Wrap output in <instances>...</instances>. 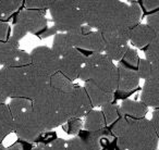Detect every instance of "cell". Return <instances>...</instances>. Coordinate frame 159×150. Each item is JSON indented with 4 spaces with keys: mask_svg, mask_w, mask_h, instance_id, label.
Returning <instances> with one entry per match:
<instances>
[{
    "mask_svg": "<svg viewBox=\"0 0 159 150\" xmlns=\"http://www.w3.org/2000/svg\"><path fill=\"white\" fill-rule=\"evenodd\" d=\"M31 64V55L19 48V44L11 42H0V66L1 68H22Z\"/></svg>",
    "mask_w": 159,
    "mask_h": 150,
    "instance_id": "10",
    "label": "cell"
},
{
    "mask_svg": "<svg viewBox=\"0 0 159 150\" xmlns=\"http://www.w3.org/2000/svg\"><path fill=\"white\" fill-rule=\"evenodd\" d=\"M139 55H137V51L135 49L129 47L120 62L122 64H124V65H126L128 68H134L135 70V68H137V65H139Z\"/></svg>",
    "mask_w": 159,
    "mask_h": 150,
    "instance_id": "28",
    "label": "cell"
},
{
    "mask_svg": "<svg viewBox=\"0 0 159 150\" xmlns=\"http://www.w3.org/2000/svg\"><path fill=\"white\" fill-rule=\"evenodd\" d=\"M142 6L147 11H157V9L159 8V1L158 0H145L142 2Z\"/></svg>",
    "mask_w": 159,
    "mask_h": 150,
    "instance_id": "34",
    "label": "cell"
},
{
    "mask_svg": "<svg viewBox=\"0 0 159 150\" xmlns=\"http://www.w3.org/2000/svg\"><path fill=\"white\" fill-rule=\"evenodd\" d=\"M0 150H24V145L22 143H16L10 147H5L2 143H0Z\"/></svg>",
    "mask_w": 159,
    "mask_h": 150,
    "instance_id": "36",
    "label": "cell"
},
{
    "mask_svg": "<svg viewBox=\"0 0 159 150\" xmlns=\"http://www.w3.org/2000/svg\"><path fill=\"white\" fill-rule=\"evenodd\" d=\"M63 130L69 135H75L76 136L83 128V122L82 119H71L66 121L62 125Z\"/></svg>",
    "mask_w": 159,
    "mask_h": 150,
    "instance_id": "29",
    "label": "cell"
},
{
    "mask_svg": "<svg viewBox=\"0 0 159 150\" xmlns=\"http://www.w3.org/2000/svg\"><path fill=\"white\" fill-rule=\"evenodd\" d=\"M57 33H69L79 29L84 24L82 13L75 1H51L48 8Z\"/></svg>",
    "mask_w": 159,
    "mask_h": 150,
    "instance_id": "7",
    "label": "cell"
},
{
    "mask_svg": "<svg viewBox=\"0 0 159 150\" xmlns=\"http://www.w3.org/2000/svg\"><path fill=\"white\" fill-rule=\"evenodd\" d=\"M156 34H159V12L154 11L147 16V24Z\"/></svg>",
    "mask_w": 159,
    "mask_h": 150,
    "instance_id": "32",
    "label": "cell"
},
{
    "mask_svg": "<svg viewBox=\"0 0 159 150\" xmlns=\"http://www.w3.org/2000/svg\"><path fill=\"white\" fill-rule=\"evenodd\" d=\"M8 108L13 120V132L19 139L27 143L37 141L45 130L34 112L31 100L12 98L8 104Z\"/></svg>",
    "mask_w": 159,
    "mask_h": 150,
    "instance_id": "5",
    "label": "cell"
},
{
    "mask_svg": "<svg viewBox=\"0 0 159 150\" xmlns=\"http://www.w3.org/2000/svg\"><path fill=\"white\" fill-rule=\"evenodd\" d=\"M129 32H109L102 33L105 42L104 53L112 62H120L129 48Z\"/></svg>",
    "mask_w": 159,
    "mask_h": 150,
    "instance_id": "12",
    "label": "cell"
},
{
    "mask_svg": "<svg viewBox=\"0 0 159 150\" xmlns=\"http://www.w3.org/2000/svg\"><path fill=\"white\" fill-rule=\"evenodd\" d=\"M93 109L89 98L84 87L74 85L70 95V114L71 119H82Z\"/></svg>",
    "mask_w": 159,
    "mask_h": 150,
    "instance_id": "14",
    "label": "cell"
},
{
    "mask_svg": "<svg viewBox=\"0 0 159 150\" xmlns=\"http://www.w3.org/2000/svg\"><path fill=\"white\" fill-rule=\"evenodd\" d=\"M100 112L102 113V117L105 120V124L107 125H112L118 119H119V112H118V107L113 104H107L102 107Z\"/></svg>",
    "mask_w": 159,
    "mask_h": 150,
    "instance_id": "27",
    "label": "cell"
},
{
    "mask_svg": "<svg viewBox=\"0 0 159 150\" xmlns=\"http://www.w3.org/2000/svg\"><path fill=\"white\" fill-rule=\"evenodd\" d=\"M149 121H150V123H152L154 130H156V133L159 135V110L158 109H155V110L152 111V119H150Z\"/></svg>",
    "mask_w": 159,
    "mask_h": 150,
    "instance_id": "35",
    "label": "cell"
},
{
    "mask_svg": "<svg viewBox=\"0 0 159 150\" xmlns=\"http://www.w3.org/2000/svg\"><path fill=\"white\" fill-rule=\"evenodd\" d=\"M85 49L89 50L92 53H104L105 42L100 32L91 31L89 33H84L80 38L79 45L76 49Z\"/></svg>",
    "mask_w": 159,
    "mask_h": 150,
    "instance_id": "17",
    "label": "cell"
},
{
    "mask_svg": "<svg viewBox=\"0 0 159 150\" xmlns=\"http://www.w3.org/2000/svg\"><path fill=\"white\" fill-rule=\"evenodd\" d=\"M118 68V88L121 93H128V91L134 90L139 87V76L137 71L134 68H128L126 65L119 62L117 65Z\"/></svg>",
    "mask_w": 159,
    "mask_h": 150,
    "instance_id": "15",
    "label": "cell"
},
{
    "mask_svg": "<svg viewBox=\"0 0 159 150\" xmlns=\"http://www.w3.org/2000/svg\"><path fill=\"white\" fill-rule=\"evenodd\" d=\"M49 76L32 64L22 68H0V93L6 98L34 100L49 84Z\"/></svg>",
    "mask_w": 159,
    "mask_h": 150,
    "instance_id": "2",
    "label": "cell"
},
{
    "mask_svg": "<svg viewBox=\"0 0 159 150\" xmlns=\"http://www.w3.org/2000/svg\"><path fill=\"white\" fill-rule=\"evenodd\" d=\"M70 94H63L55 90L47 85L34 100L32 107L42 123L45 132L62 126L71 120Z\"/></svg>",
    "mask_w": 159,
    "mask_h": 150,
    "instance_id": "3",
    "label": "cell"
},
{
    "mask_svg": "<svg viewBox=\"0 0 159 150\" xmlns=\"http://www.w3.org/2000/svg\"><path fill=\"white\" fill-rule=\"evenodd\" d=\"M84 89L89 98L92 107H102L104 104H112L115 99V94L105 91L104 89L99 88L97 85L92 82H85Z\"/></svg>",
    "mask_w": 159,
    "mask_h": 150,
    "instance_id": "18",
    "label": "cell"
},
{
    "mask_svg": "<svg viewBox=\"0 0 159 150\" xmlns=\"http://www.w3.org/2000/svg\"><path fill=\"white\" fill-rule=\"evenodd\" d=\"M45 29H47V19L45 15V11L27 9L22 10L16 16L11 37L8 39L19 44V42L27 33L40 35Z\"/></svg>",
    "mask_w": 159,
    "mask_h": 150,
    "instance_id": "8",
    "label": "cell"
},
{
    "mask_svg": "<svg viewBox=\"0 0 159 150\" xmlns=\"http://www.w3.org/2000/svg\"><path fill=\"white\" fill-rule=\"evenodd\" d=\"M84 24L100 33L133 29L129 3L122 1H77Z\"/></svg>",
    "mask_w": 159,
    "mask_h": 150,
    "instance_id": "1",
    "label": "cell"
},
{
    "mask_svg": "<svg viewBox=\"0 0 159 150\" xmlns=\"http://www.w3.org/2000/svg\"><path fill=\"white\" fill-rule=\"evenodd\" d=\"M159 37V34H156L148 25L137 24L129 32V42L136 48H145L150 44L155 38Z\"/></svg>",
    "mask_w": 159,
    "mask_h": 150,
    "instance_id": "16",
    "label": "cell"
},
{
    "mask_svg": "<svg viewBox=\"0 0 159 150\" xmlns=\"http://www.w3.org/2000/svg\"><path fill=\"white\" fill-rule=\"evenodd\" d=\"M6 100H7V98H6L5 96L2 95V94L0 93V104H5V102H6Z\"/></svg>",
    "mask_w": 159,
    "mask_h": 150,
    "instance_id": "37",
    "label": "cell"
},
{
    "mask_svg": "<svg viewBox=\"0 0 159 150\" xmlns=\"http://www.w3.org/2000/svg\"><path fill=\"white\" fill-rule=\"evenodd\" d=\"M112 138L107 128L97 132L81 130L75 137L66 140V150H102L107 140L111 141Z\"/></svg>",
    "mask_w": 159,
    "mask_h": 150,
    "instance_id": "9",
    "label": "cell"
},
{
    "mask_svg": "<svg viewBox=\"0 0 159 150\" xmlns=\"http://www.w3.org/2000/svg\"><path fill=\"white\" fill-rule=\"evenodd\" d=\"M141 102L146 107L158 109L159 106V78L147 80L143 85L141 93Z\"/></svg>",
    "mask_w": 159,
    "mask_h": 150,
    "instance_id": "19",
    "label": "cell"
},
{
    "mask_svg": "<svg viewBox=\"0 0 159 150\" xmlns=\"http://www.w3.org/2000/svg\"><path fill=\"white\" fill-rule=\"evenodd\" d=\"M145 60L154 65H159V37L145 47Z\"/></svg>",
    "mask_w": 159,
    "mask_h": 150,
    "instance_id": "26",
    "label": "cell"
},
{
    "mask_svg": "<svg viewBox=\"0 0 159 150\" xmlns=\"http://www.w3.org/2000/svg\"><path fill=\"white\" fill-rule=\"evenodd\" d=\"M119 115L131 119H143L148 112V108L141 101L124 99L118 108Z\"/></svg>",
    "mask_w": 159,
    "mask_h": 150,
    "instance_id": "20",
    "label": "cell"
},
{
    "mask_svg": "<svg viewBox=\"0 0 159 150\" xmlns=\"http://www.w3.org/2000/svg\"><path fill=\"white\" fill-rule=\"evenodd\" d=\"M22 6V1L19 0H0V21L8 20L16 10L20 9V7Z\"/></svg>",
    "mask_w": 159,
    "mask_h": 150,
    "instance_id": "25",
    "label": "cell"
},
{
    "mask_svg": "<svg viewBox=\"0 0 159 150\" xmlns=\"http://www.w3.org/2000/svg\"><path fill=\"white\" fill-rule=\"evenodd\" d=\"M106 128L105 120L102 113L99 110L92 109L86 115L83 122V130L86 132H97V130Z\"/></svg>",
    "mask_w": 159,
    "mask_h": 150,
    "instance_id": "21",
    "label": "cell"
},
{
    "mask_svg": "<svg viewBox=\"0 0 159 150\" xmlns=\"http://www.w3.org/2000/svg\"><path fill=\"white\" fill-rule=\"evenodd\" d=\"M31 64L43 74L50 77L51 75L59 72L60 58L51 50V48L45 46L36 47L30 53Z\"/></svg>",
    "mask_w": 159,
    "mask_h": 150,
    "instance_id": "11",
    "label": "cell"
},
{
    "mask_svg": "<svg viewBox=\"0 0 159 150\" xmlns=\"http://www.w3.org/2000/svg\"><path fill=\"white\" fill-rule=\"evenodd\" d=\"M52 0H27L24 2V6L27 10H39L45 11L48 9Z\"/></svg>",
    "mask_w": 159,
    "mask_h": 150,
    "instance_id": "31",
    "label": "cell"
},
{
    "mask_svg": "<svg viewBox=\"0 0 159 150\" xmlns=\"http://www.w3.org/2000/svg\"><path fill=\"white\" fill-rule=\"evenodd\" d=\"M49 86L51 88H53L55 90L60 91L63 94H70L73 91L74 85L71 81H69L68 78L62 75L60 72L55 73L53 75H51L49 78Z\"/></svg>",
    "mask_w": 159,
    "mask_h": 150,
    "instance_id": "23",
    "label": "cell"
},
{
    "mask_svg": "<svg viewBox=\"0 0 159 150\" xmlns=\"http://www.w3.org/2000/svg\"><path fill=\"white\" fill-rule=\"evenodd\" d=\"M136 71L139 76V80L147 81L159 78V65H154L146 61L145 59H139Z\"/></svg>",
    "mask_w": 159,
    "mask_h": 150,
    "instance_id": "24",
    "label": "cell"
},
{
    "mask_svg": "<svg viewBox=\"0 0 159 150\" xmlns=\"http://www.w3.org/2000/svg\"><path fill=\"white\" fill-rule=\"evenodd\" d=\"M31 150H66V140L61 138H56L49 143H40L37 147Z\"/></svg>",
    "mask_w": 159,
    "mask_h": 150,
    "instance_id": "30",
    "label": "cell"
},
{
    "mask_svg": "<svg viewBox=\"0 0 159 150\" xmlns=\"http://www.w3.org/2000/svg\"><path fill=\"white\" fill-rule=\"evenodd\" d=\"M86 59V55H83L79 49H72L66 55L60 58L59 72L64 75L69 81L73 82L79 78V74L81 72L83 64Z\"/></svg>",
    "mask_w": 159,
    "mask_h": 150,
    "instance_id": "13",
    "label": "cell"
},
{
    "mask_svg": "<svg viewBox=\"0 0 159 150\" xmlns=\"http://www.w3.org/2000/svg\"><path fill=\"white\" fill-rule=\"evenodd\" d=\"M9 23L0 21V42L8 40V34H9Z\"/></svg>",
    "mask_w": 159,
    "mask_h": 150,
    "instance_id": "33",
    "label": "cell"
},
{
    "mask_svg": "<svg viewBox=\"0 0 159 150\" xmlns=\"http://www.w3.org/2000/svg\"><path fill=\"white\" fill-rule=\"evenodd\" d=\"M12 132H13V120L8 104H0V143Z\"/></svg>",
    "mask_w": 159,
    "mask_h": 150,
    "instance_id": "22",
    "label": "cell"
},
{
    "mask_svg": "<svg viewBox=\"0 0 159 150\" xmlns=\"http://www.w3.org/2000/svg\"><path fill=\"white\" fill-rule=\"evenodd\" d=\"M80 80L92 82L105 91L115 94L118 88V68L105 53L87 55L79 74Z\"/></svg>",
    "mask_w": 159,
    "mask_h": 150,
    "instance_id": "4",
    "label": "cell"
},
{
    "mask_svg": "<svg viewBox=\"0 0 159 150\" xmlns=\"http://www.w3.org/2000/svg\"><path fill=\"white\" fill-rule=\"evenodd\" d=\"M118 150H157L158 134L149 120L126 117L124 132L117 138Z\"/></svg>",
    "mask_w": 159,
    "mask_h": 150,
    "instance_id": "6",
    "label": "cell"
}]
</instances>
